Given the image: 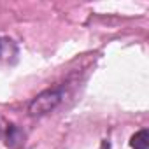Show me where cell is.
<instances>
[{"mask_svg": "<svg viewBox=\"0 0 149 149\" xmlns=\"http://www.w3.org/2000/svg\"><path fill=\"white\" fill-rule=\"evenodd\" d=\"M67 97V90L63 86H54V88H47L44 91H40L39 95H35L30 104H28V114L32 118H42L51 114L53 111H56L60 107V104L65 100Z\"/></svg>", "mask_w": 149, "mask_h": 149, "instance_id": "cell-1", "label": "cell"}, {"mask_svg": "<svg viewBox=\"0 0 149 149\" xmlns=\"http://www.w3.org/2000/svg\"><path fill=\"white\" fill-rule=\"evenodd\" d=\"M2 140H4V142H6V146H7V147H11V149H21V147L25 146L26 133H25L18 125L9 123L7 132H6V135H4V139H2Z\"/></svg>", "mask_w": 149, "mask_h": 149, "instance_id": "cell-2", "label": "cell"}, {"mask_svg": "<svg viewBox=\"0 0 149 149\" xmlns=\"http://www.w3.org/2000/svg\"><path fill=\"white\" fill-rule=\"evenodd\" d=\"M18 56V46L9 37H0V60L13 61Z\"/></svg>", "mask_w": 149, "mask_h": 149, "instance_id": "cell-3", "label": "cell"}, {"mask_svg": "<svg viewBox=\"0 0 149 149\" xmlns=\"http://www.w3.org/2000/svg\"><path fill=\"white\" fill-rule=\"evenodd\" d=\"M130 146L133 149H147L149 147V133L146 128L135 132V135H132V140H130Z\"/></svg>", "mask_w": 149, "mask_h": 149, "instance_id": "cell-4", "label": "cell"}, {"mask_svg": "<svg viewBox=\"0 0 149 149\" xmlns=\"http://www.w3.org/2000/svg\"><path fill=\"white\" fill-rule=\"evenodd\" d=\"M9 123H11V121H7L6 118H2V116H0V140L4 139V135H6V132H7V126H9Z\"/></svg>", "mask_w": 149, "mask_h": 149, "instance_id": "cell-5", "label": "cell"}, {"mask_svg": "<svg viewBox=\"0 0 149 149\" xmlns=\"http://www.w3.org/2000/svg\"><path fill=\"white\" fill-rule=\"evenodd\" d=\"M100 149H111V144H109L107 140H104V142H102V146H100Z\"/></svg>", "mask_w": 149, "mask_h": 149, "instance_id": "cell-6", "label": "cell"}]
</instances>
